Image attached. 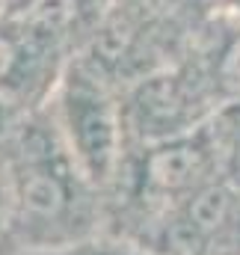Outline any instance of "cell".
Returning <instances> with one entry per match:
<instances>
[{"label": "cell", "mask_w": 240, "mask_h": 255, "mask_svg": "<svg viewBox=\"0 0 240 255\" xmlns=\"http://www.w3.org/2000/svg\"><path fill=\"white\" fill-rule=\"evenodd\" d=\"M223 208H226V202H223V196H217V193H208V196H202L199 202H196V223L199 226H214L220 217H223Z\"/></svg>", "instance_id": "3"}, {"label": "cell", "mask_w": 240, "mask_h": 255, "mask_svg": "<svg viewBox=\"0 0 240 255\" xmlns=\"http://www.w3.org/2000/svg\"><path fill=\"white\" fill-rule=\"evenodd\" d=\"M60 199H62V190L51 175H36V178H30V184L24 187V202H27L33 211H39V214H51V211L60 205Z\"/></svg>", "instance_id": "2"}, {"label": "cell", "mask_w": 240, "mask_h": 255, "mask_svg": "<svg viewBox=\"0 0 240 255\" xmlns=\"http://www.w3.org/2000/svg\"><path fill=\"white\" fill-rule=\"evenodd\" d=\"M226 68H229V74H232V77H238V80H240V42L235 45V51L229 54V63H226Z\"/></svg>", "instance_id": "4"}, {"label": "cell", "mask_w": 240, "mask_h": 255, "mask_svg": "<svg viewBox=\"0 0 240 255\" xmlns=\"http://www.w3.org/2000/svg\"><path fill=\"white\" fill-rule=\"evenodd\" d=\"M193 169H196V157L190 151H169V154L154 157V163H151V175L163 187H178V184H184L193 175Z\"/></svg>", "instance_id": "1"}]
</instances>
